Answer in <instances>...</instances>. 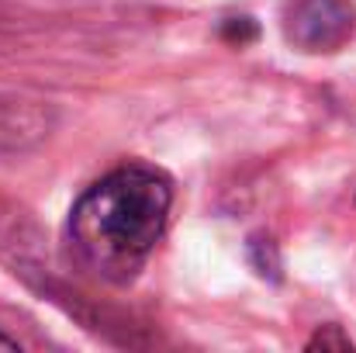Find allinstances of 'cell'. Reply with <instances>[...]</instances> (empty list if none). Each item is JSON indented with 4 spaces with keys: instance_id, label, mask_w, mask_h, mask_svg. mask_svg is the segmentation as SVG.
<instances>
[{
    "instance_id": "6da1fadb",
    "label": "cell",
    "mask_w": 356,
    "mask_h": 353,
    "mask_svg": "<svg viewBox=\"0 0 356 353\" xmlns=\"http://www.w3.org/2000/svg\"><path fill=\"white\" fill-rule=\"evenodd\" d=\"M173 191L145 166H121L97 180L70 215V239L80 260L104 281H131L166 229Z\"/></svg>"
},
{
    "instance_id": "7a4b0ae2",
    "label": "cell",
    "mask_w": 356,
    "mask_h": 353,
    "mask_svg": "<svg viewBox=\"0 0 356 353\" xmlns=\"http://www.w3.org/2000/svg\"><path fill=\"white\" fill-rule=\"evenodd\" d=\"M284 35L301 52H336L356 35V7L350 0H291Z\"/></svg>"
},
{
    "instance_id": "3957f363",
    "label": "cell",
    "mask_w": 356,
    "mask_h": 353,
    "mask_svg": "<svg viewBox=\"0 0 356 353\" xmlns=\"http://www.w3.org/2000/svg\"><path fill=\"white\" fill-rule=\"evenodd\" d=\"M249 260L252 267L263 274V277H280V253L273 246V239H263V235H252L249 239Z\"/></svg>"
},
{
    "instance_id": "277c9868",
    "label": "cell",
    "mask_w": 356,
    "mask_h": 353,
    "mask_svg": "<svg viewBox=\"0 0 356 353\" xmlns=\"http://www.w3.org/2000/svg\"><path fill=\"white\" fill-rule=\"evenodd\" d=\"M308 350H353V343H350V336L339 326H322L308 340Z\"/></svg>"
},
{
    "instance_id": "5b68a950",
    "label": "cell",
    "mask_w": 356,
    "mask_h": 353,
    "mask_svg": "<svg viewBox=\"0 0 356 353\" xmlns=\"http://www.w3.org/2000/svg\"><path fill=\"white\" fill-rule=\"evenodd\" d=\"M225 38H229V42H238V45H245V42L256 38V24H252L249 17H232V21H225Z\"/></svg>"
},
{
    "instance_id": "8992f818",
    "label": "cell",
    "mask_w": 356,
    "mask_h": 353,
    "mask_svg": "<svg viewBox=\"0 0 356 353\" xmlns=\"http://www.w3.org/2000/svg\"><path fill=\"white\" fill-rule=\"evenodd\" d=\"M0 350H17V343H14L10 336H3V333H0Z\"/></svg>"
}]
</instances>
